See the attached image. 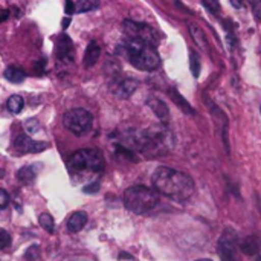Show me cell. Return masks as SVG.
Here are the masks:
<instances>
[{"mask_svg":"<svg viewBox=\"0 0 261 261\" xmlns=\"http://www.w3.org/2000/svg\"><path fill=\"white\" fill-rule=\"evenodd\" d=\"M8 18H9V11H8V9H3V8H0V23L6 21Z\"/></svg>","mask_w":261,"mask_h":261,"instance_id":"cell-32","label":"cell"},{"mask_svg":"<svg viewBox=\"0 0 261 261\" xmlns=\"http://www.w3.org/2000/svg\"><path fill=\"white\" fill-rule=\"evenodd\" d=\"M202 3H203V6H205L211 14L217 15V14L220 12V3H219V0H202Z\"/></svg>","mask_w":261,"mask_h":261,"instance_id":"cell-25","label":"cell"},{"mask_svg":"<svg viewBox=\"0 0 261 261\" xmlns=\"http://www.w3.org/2000/svg\"><path fill=\"white\" fill-rule=\"evenodd\" d=\"M255 261H261V255H258V257H257V260Z\"/></svg>","mask_w":261,"mask_h":261,"instance_id":"cell-39","label":"cell"},{"mask_svg":"<svg viewBox=\"0 0 261 261\" xmlns=\"http://www.w3.org/2000/svg\"><path fill=\"white\" fill-rule=\"evenodd\" d=\"M38 222H40V226H41L46 232H49V234H52V232H54V229H55V223H54V219H52V216H50V214L43 213V214L38 217Z\"/></svg>","mask_w":261,"mask_h":261,"instance_id":"cell-22","label":"cell"},{"mask_svg":"<svg viewBox=\"0 0 261 261\" xmlns=\"http://www.w3.org/2000/svg\"><path fill=\"white\" fill-rule=\"evenodd\" d=\"M8 205H9V194L3 188H0V210H5Z\"/></svg>","mask_w":261,"mask_h":261,"instance_id":"cell-29","label":"cell"},{"mask_svg":"<svg viewBox=\"0 0 261 261\" xmlns=\"http://www.w3.org/2000/svg\"><path fill=\"white\" fill-rule=\"evenodd\" d=\"M98 190H99V182H93L90 185H86L83 191L86 194H95V193H98Z\"/></svg>","mask_w":261,"mask_h":261,"instance_id":"cell-30","label":"cell"},{"mask_svg":"<svg viewBox=\"0 0 261 261\" xmlns=\"http://www.w3.org/2000/svg\"><path fill=\"white\" fill-rule=\"evenodd\" d=\"M40 255V246L37 245H32L26 252H24V260L26 261H35Z\"/></svg>","mask_w":261,"mask_h":261,"instance_id":"cell-26","label":"cell"},{"mask_svg":"<svg viewBox=\"0 0 261 261\" xmlns=\"http://www.w3.org/2000/svg\"><path fill=\"white\" fill-rule=\"evenodd\" d=\"M200 67H202V64H200V57H199V54L191 52V54H190V69H191V73H193L196 78L200 75Z\"/></svg>","mask_w":261,"mask_h":261,"instance_id":"cell-23","label":"cell"},{"mask_svg":"<svg viewBox=\"0 0 261 261\" xmlns=\"http://www.w3.org/2000/svg\"><path fill=\"white\" fill-rule=\"evenodd\" d=\"M40 128H41L40 122H38L37 119H34V118H31V119H28V121L24 122V132H26L28 135H35V133L40 132Z\"/></svg>","mask_w":261,"mask_h":261,"instance_id":"cell-24","label":"cell"},{"mask_svg":"<svg viewBox=\"0 0 261 261\" xmlns=\"http://www.w3.org/2000/svg\"><path fill=\"white\" fill-rule=\"evenodd\" d=\"M37 177V171H35V167L34 165H26L23 168H20L17 171V179L21 182V184H32Z\"/></svg>","mask_w":261,"mask_h":261,"instance_id":"cell-18","label":"cell"},{"mask_svg":"<svg viewBox=\"0 0 261 261\" xmlns=\"http://www.w3.org/2000/svg\"><path fill=\"white\" fill-rule=\"evenodd\" d=\"M159 203V196L156 190H151L144 185L130 187L124 193V205L125 208L138 216H144L151 213Z\"/></svg>","mask_w":261,"mask_h":261,"instance_id":"cell-4","label":"cell"},{"mask_svg":"<svg viewBox=\"0 0 261 261\" xmlns=\"http://www.w3.org/2000/svg\"><path fill=\"white\" fill-rule=\"evenodd\" d=\"M151 182L159 194L177 202L190 199L194 193V180L188 174L170 167H159L153 173Z\"/></svg>","mask_w":261,"mask_h":261,"instance_id":"cell-1","label":"cell"},{"mask_svg":"<svg viewBox=\"0 0 261 261\" xmlns=\"http://www.w3.org/2000/svg\"><path fill=\"white\" fill-rule=\"evenodd\" d=\"M86 223H87V214L83 211H76L67 220V231L69 232H80L86 226Z\"/></svg>","mask_w":261,"mask_h":261,"instance_id":"cell-15","label":"cell"},{"mask_svg":"<svg viewBox=\"0 0 261 261\" xmlns=\"http://www.w3.org/2000/svg\"><path fill=\"white\" fill-rule=\"evenodd\" d=\"M122 31L127 37L130 38H139L144 41H148L151 44L156 46V43L161 40V34L153 29L150 24H144V23H136L133 20H125L122 23Z\"/></svg>","mask_w":261,"mask_h":261,"instance_id":"cell-7","label":"cell"},{"mask_svg":"<svg viewBox=\"0 0 261 261\" xmlns=\"http://www.w3.org/2000/svg\"><path fill=\"white\" fill-rule=\"evenodd\" d=\"M46 64V60H40V61H37L35 63V69H38L40 70V73H43L44 72V69H43V66Z\"/></svg>","mask_w":261,"mask_h":261,"instance_id":"cell-34","label":"cell"},{"mask_svg":"<svg viewBox=\"0 0 261 261\" xmlns=\"http://www.w3.org/2000/svg\"><path fill=\"white\" fill-rule=\"evenodd\" d=\"M121 258H127V260H133V257L130 254H119V260Z\"/></svg>","mask_w":261,"mask_h":261,"instance_id":"cell-36","label":"cell"},{"mask_svg":"<svg viewBox=\"0 0 261 261\" xmlns=\"http://www.w3.org/2000/svg\"><path fill=\"white\" fill-rule=\"evenodd\" d=\"M14 147L20 153H41L47 148V144L43 141H34L28 135H18L14 141Z\"/></svg>","mask_w":261,"mask_h":261,"instance_id":"cell-10","label":"cell"},{"mask_svg":"<svg viewBox=\"0 0 261 261\" xmlns=\"http://www.w3.org/2000/svg\"><path fill=\"white\" fill-rule=\"evenodd\" d=\"M9 245H11V236L6 231L0 229V251L2 249H6Z\"/></svg>","mask_w":261,"mask_h":261,"instance_id":"cell-27","label":"cell"},{"mask_svg":"<svg viewBox=\"0 0 261 261\" xmlns=\"http://www.w3.org/2000/svg\"><path fill=\"white\" fill-rule=\"evenodd\" d=\"M147 106L153 110V113H154L162 122L168 121V118H170V110H168V106H167L162 99H159V98H148V99H147Z\"/></svg>","mask_w":261,"mask_h":261,"instance_id":"cell-12","label":"cell"},{"mask_svg":"<svg viewBox=\"0 0 261 261\" xmlns=\"http://www.w3.org/2000/svg\"><path fill=\"white\" fill-rule=\"evenodd\" d=\"M76 12L83 14V12H89L93 11L99 6V0H76Z\"/></svg>","mask_w":261,"mask_h":261,"instance_id":"cell-20","label":"cell"},{"mask_svg":"<svg viewBox=\"0 0 261 261\" xmlns=\"http://www.w3.org/2000/svg\"><path fill=\"white\" fill-rule=\"evenodd\" d=\"M3 76H5L6 81L14 83V84H18V83H23V80L26 78V73H24L23 69H20L17 66H11V67H8L3 72Z\"/></svg>","mask_w":261,"mask_h":261,"instance_id":"cell-17","label":"cell"},{"mask_svg":"<svg viewBox=\"0 0 261 261\" xmlns=\"http://www.w3.org/2000/svg\"><path fill=\"white\" fill-rule=\"evenodd\" d=\"M231 2V5L234 6V8H237V9H242L243 6H245V0H229Z\"/></svg>","mask_w":261,"mask_h":261,"instance_id":"cell-33","label":"cell"},{"mask_svg":"<svg viewBox=\"0 0 261 261\" xmlns=\"http://www.w3.org/2000/svg\"><path fill=\"white\" fill-rule=\"evenodd\" d=\"M251 5H252V9H254V15L255 18L261 21V0H249Z\"/></svg>","mask_w":261,"mask_h":261,"instance_id":"cell-28","label":"cell"},{"mask_svg":"<svg viewBox=\"0 0 261 261\" xmlns=\"http://www.w3.org/2000/svg\"><path fill=\"white\" fill-rule=\"evenodd\" d=\"M174 145L176 139L173 132L165 124H159L147 130H141L138 151L144 153L147 158H161L171 153Z\"/></svg>","mask_w":261,"mask_h":261,"instance_id":"cell-2","label":"cell"},{"mask_svg":"<svg viewBox=\"0 0 261 261\" xmlns=\"http://www.w3.org/2000/svg\"><path fill=\"white\" fill-rule=\"evenodd\" d=\"M122 52L127 57L128 63L138 70L153 72L161 67V57L154 44L148 41L127 37V40L122 43Z\"/></svg>","mask_w":261,"mask_h":261,"instance_id":"cell-3","label":"cell"},{"mask_svg":"<svg viewBox=\"0 0 261 261\" xmlns=\"http://www.w3.org/2000/svg\"><path fill=\"white\" fill-rule=\"evenodd\" d=\"M69 23H70V18L69 17L63 18V29H67L69 28Z\"/></svg>","mask_w":261,"mask_h":261,"instance_id":"cell-35","label":"cell"},{"mask_svg":"<svg viewBox=\"0 0 261 261\" xmlns=\"http://www.w3.org/2000/svg\"><path fill=\"white\" fill-rule=\"evenodd\" d=\"M190 34H191V37H193L194 43H196L200 49H203L205 52H208L210 44H208V40H206L205 32L202 31V28H200V26H197L196 23H190Z\"/></svg>","mask_w":261,"mask_h":261,"instance_id":"cell-16","label":"cell"},{"mask_svg":"<svg viewBox=\"0 0 261 261\" xmlns=\"http://www.w3.org/2000/svg\"><path fill=\"white\" fill-rule=\"evenodd\" d=\"M139 83L133 78H124L118 83H115L113 86V93L115 96H118L119 99H128L138 89Z\"/></svg>","mask_w":261,"mask_h":261,"instance_id":"cell-11","label":"cell"},{"mask_svg":"<svg viewBox=\"0 0 261 261\" xmlns=\"http://www.w3.org/2000/svg\"><path fill=\"white\" fill-rule=\"evenodd\" d=\"M170 93H171V96H173V101H174V102H176V104H177V106L185 112V113H191V115L194 113L193 107H191V106L184 99V96H182L177 90H171Z\"/></svg>","mask_w":261,"mask_h":261,"instance_id":"cell-21","label":"cell"},{"mask_svg":"<svg viewBox=\"0 0 261 261\" xmlns=\"http://www.w3.org/2000/svg\"><path fill=\"white\" fill-rule=\"evenodd\" d=\"M196 261H213V260H210V258H200V260H196Z\"/></svg>","mask_w":261,"mask_h":261,"instance_id":"cell-37","label":"cell"},{"mask_svg":"<svg viewBox=\"0 0 261 261\" xmlns=\"http://www.w3.org/2000/svg\"><path fill=\"white\" fill-rule=\"evenodd\" d=\"M93 124V116L86 109H70L63 115V125L75 136L86 135Z\"/></svg>","mask_w":261,"mask_h":261,"instance_id":"cell-6","label":"cell"},{"mask_svg":"<svg viewBox=\"0 0 261 261\" xmlns=\"http://www.w3.org/2000/svg\"><path fill=\"white\" fill-rule=\"evenodd\" d=\"M3 174H5V173H3V170H0V179L3 177Z\"/></svg>","mask_w":261,"mask_h":261,"instance_id":"cell-38","label":"cell"},{"mask_svg":"<svg viewBox=\"0 0 261 261\" xmlns=\"http://www.w3.org/2000/svg\"><path fill=\"white\" fill-rule=\"evenodd\" d=\"M217 251L222 261H240L237 255V232L231 226L223 229L219 239Z\"/></svg>","mask_w":261,"mask_h":261,"instance_id":"cell-8","label":"cell"},{"mask_svg":"<svg viewBox=\"0 0 261 261\" xmlns=\"http://www.w3.org/2000/svg\"><path fill=\"white\" fill-rule=\"evenodd\" d=\"M55 57L61 63H72L75 58V49H73V41L69 35L61 34L57 40V47H55Z\"/></svg>","mask_w":261,"mask_h":261,"instance_id":"cell-9","label":"cell"},{"mask_svg":"<svg viewBox=\"0 0 261 261\" xmlns=\"http://www.w3.org/2000/svg\"><path fill=\"white\" fill-rule=\"evenodd\" d=\"M260 110H261V109H260Z\"/></svg>","mask_w":261,"mask_h":261,"instance_id":"cell-40","label":"cell"},{"mask_svg":"<svg viewBox=\"0 0 261 261\" xmlns=\"http://www.w3.org/2000/svg\"><path fill=\"white\" fill-rule=\"evenodd\" d=\"M101 55V47L96 41H90L86 47V52H84V66L86 67H92L96 64L98 58Z\"/></svg>","mask_w":261,"mask_h":261,"instance_id":"cell-14","label":"cell"},{"mask_svg":"<svg viewBox=\"0 0 261 261\" xmlns=\"http://www.w3.org/2000/svg\"><path fill=\"white\" fill-rule=\"evenodd\" d=\"M23 107H24V101H23V98L18 96V95H12V96H9L8 101H6V109H8V112L12 113V115H18V113L23 110Z\"/></svg>","mask_w":261,"mask_h":261,"instance_id":"cell-19","label":"cell"},{"mask_svg":"<svg viewBox=\"0 0 261 261\" xmlns=\"http://www.w3.org/2000/svg\"><path fill=\"white\" fill-rule=\"evenodd\" d=\"M67 165L73 171H90V173H101L104 170V156L99 150L95 148H83L75 151Z\"/></svg>","mask_w":261,"mask_h":261,"instance_id":"cell-5","label":"cell"},{"mask_svg":"<svg viewBox=\"0 0 261 261\" xmlns=\"http://www.w3.org/2000/svg\"><path fill=\"white\" fill-rule=\"evenodd\" d=\"M64 11H66V14H67V15H72V14H75V12H76V6L73 5V2H72V0H66V8H64Z\"/></svg>","mask_w":261,"mask_h":261,"instance_id":"cell-31","label":"cell"},{"mask_svg":"<svg viewBox=\"0 0 261 261\" xmlns=\"http://www.w3.org/2000/svg\"><path fill=\"white\" fill-rule=\"evenodd\" d=\"M260 248L261 242L257 236H248L246 239H243V240L240 242V251H242L245 255H249V257L257 255L258 251H260Z\"/></svg>","mask_w":261,"mask_h":261,"instance_id":"cell-13","label":"cell"}]
</instances>
